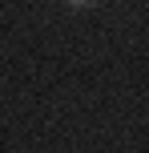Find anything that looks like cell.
I'll return each instance as SVG.
<instances>
[{
	"mask_svg": "<svg viewBox=\"0 0 149 153\" xmlns=\"http://www.w3.org/2000/svg\"><path fill=\"white\" fill-rule=\"evenodd\" d=\"M69 8H89V4H97V0H64Z\"/></svg>",
	"mask_w": 149,
	"mask_h": 153,
	"instance_id": "6da1fadb",
	"label": "cell"
}]
</instances>
